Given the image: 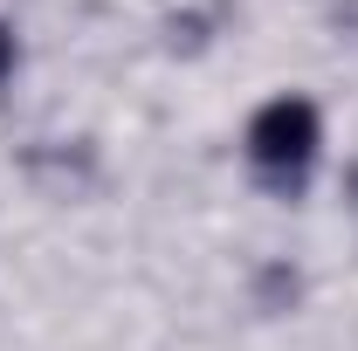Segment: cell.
Returning <instances> with one entry per match:
<instances>
[{
    "label": "cell",
    "instance_id": "2",
    "mask_svg": "<svg viewBox=\"0 0 358 351\" xmlns=\"http://www.w3.org/2000/svg\"><path fill=\"white\" fill-rule=\"evenodd\" d=\"M7 69H14V35L0 28V76H7Z\"/></svg>",
    "mask_w": 358,
    "mask_h": 351
},
{
    "label": "cell",
    "instance_id": "1",
    "mask_svg": "<svg viewBox=\"0 0 358 351\" xmlns=\"http://www.w3.org/2000/svg\"><path fill=\"white\" fill-rule=\"evenodd\" d=\"M317 145H324V124H317V103H303V96H275V103L255 110V124H248V159L275 186H296V179L310 173Z\"/></svg>",
    "mask_w": 358,
    "mask_h": 351
}]
</instances>
